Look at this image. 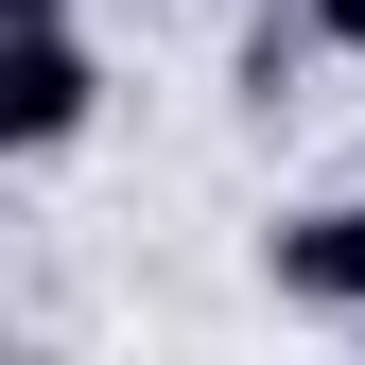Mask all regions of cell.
Listing matches in <instances>:
<instances>
[{
  "instance_id": "obj_1",
  "label": "cell",
  "mask_w": 365,
  "mask_h": 365,
  "mask_svg": "<svg viewBox=\"0 0 365 365\" xmlns=\"http://www.w3.org/2000/svg\"><path fill=\"white\" fill-rule=\"evenodd\" d=\"M87 122H105V53H87V18H18V35H0V157L53 174Z\"/></svg>"
},
{
  "instance_id": "obj_2",
  "label": "cell",
  "mask_w": 365,
  "mask_h": 365,
  "mask_svg": "<svg viewBox=\"0 0 365 365\" xmlns=\"http://www.w3.org/2000/svg\"><path fill=\"white\" fill-rule=\"evenodd\" d=\"M261 296L279 313H331V331H365V192H313L261 226Z\"/></svg>"
},
{
  "instance_id": "obj_3",
  "label": "cell",
  "mask_w": 365,
  "mask_h": 365,
  "mask_svg": "<svg viewBox=\"0 0 365 365\" xmlns=\"http://www.w3.org/2000/svg\"><path fill=\"white\" fill-rule=\"evenodd\" d=\"M296 18H313V53H348V70H365V0H296Z\"/></svg>"
},
{
  "instance_id": "obj_4",
  "label": "cell",
  "mask_w": 365,
  "mask_h": 365,
  "mask_svg": "<svg viewBox=\"0 0 365 365\" xmlns=\"http://www.w3.org/2000/svg\"><path fill=\"white\" fill-rule=\"evenodd\" d=\"M0 18H87V0H0Z\"/></svg>"
},
{
  "instance_id": "obj_5",
  "label": "cell",
  "mask_w": 365,
  "mask_h": 365,
  "mask_svg": "<svg viewBox=\"0 0 365 365\" xmlns=\"http://www.w3.org/2000/svg\"><path fill=\"white\" fill-rule=\"evenodd\" d=\"M348 348H365V331H348Z\"/></svg>"
}]
</instances>
